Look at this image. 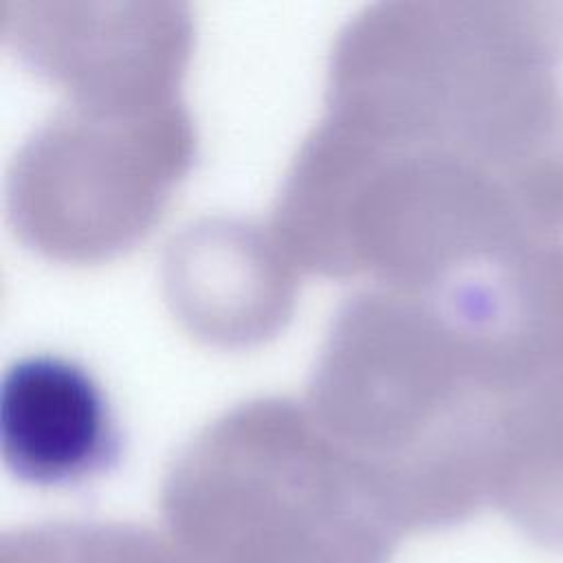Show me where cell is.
<instances>
[{
	"instance_id": "cell-1",
	"label": "cell",
	"mask_w": 563,
	"mask_h": 563,
	"mask_svg": "<svg viewBox=\"0 0 563 563\" xmlns=\"http://www.w3.org/2000/svg\"><path fill=\"white\" fill-rule=\"evenodd\" d=\"M2 455L33 484H75L106 471L119 438L101 387L77 363L35 354L15 361L0 389Z\"/></svg>"
},
{
	"instance_id": "cell-2",
	"label": "cell",
	"mask_w": 563,
	"mask_h": 563,
	"mask_svg": "<svg viewBox=\"0 0 563 563\" xmlns=\"http://www.w3.org/2000/svg\"><path fill=\"white\" fill-rule=\"evenodd\" d=\"M497 462L512 517L534 541L563 550V347L510 398Z\"/></svg>"
}]
</instances>
